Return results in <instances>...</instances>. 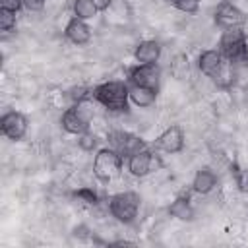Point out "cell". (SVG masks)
<instances>
[{"label":"cell","instance_id":"obj_1","mask_svg":"<svg viewBox=\"0 0 248 248\" xmlns=\"http://www.w3.org/2000/svg\"><path fill=\"white\" fill-rule=\"evenodd\" d=\"M91 99L108 112H126L130 107V85L122 79H108L91 89Z\"/></svg>","mask_w":248,"mask_h":248},{"label":"cell","instance_id":"obj_2","mask_svg":"<svg viewBox=\"0 0 248 248\" xmlns=\"http://www.w3.org/2000/svg\"><path fill=\"white\" fill-rule=\"evenodd\" d=\"M217 48L221 50L223 58H225L229 64L246 62V60H248V37H246L244 29H242V27L223 29Z\"/></svg>","mask_w":248,"mask_h":248},{"label":"cell","instance_id":"obj_3","mask_svg":"<svg viewBox=\"0 0 248 248\" xmlns=\"http://www.w3.org/2000/svg\"><path fill=\"white\" fill-rule=\"evenodd\" d=\"M140 205H141V196L134 190L116 192L108 198V213L122 225H132L138 219Z\"/></svg>","mask_w":248,"mask_h":248},{"label":"cell","instance_id":"obj_4","mask_svg":"<svg viewBox=\"0 0 248 248\" xmlns=\"http://www.w3.org/2000/svg\"><path fill=\"white\" fill-rule=\"evenodd\" d=\"M91 118H93V107H91L89 99H85V101H79V103H72V107H68L62 112L60 126L66 134L81 136V134L89 132Z\"/></svg>","mask_w":248,"mask_h":248},{"label":"cell","instance_id":"obj_5","mask_svg":"<svg viewBox=\"0 0 248 248\" xmlns=\"http://www.w3.org/2000/svg\"><path fill=\"white\" fill-rule=\"evenodd\" d=\"M124 157L114 147H101L93 157V174L101 182H110L122 169Z\"/></svg>","mask_w":248,"mask_h":248},{"label":"cell","instance_id":"obj_6","mask_svg":"<svg viewBox=\"0 0 248 248\" xmlns=\"http://www.w3.org/2000/svg\"><path fill=\"white\" fill-rule=\"evenodd\" d=\"M126 169L132 176L136 178H143L159 169H163V159L161 155H157L155 151H151L149 147H143L132 155L126 157Z\"/></svg>","mask_w":248,"mask_h":248},{"label":"cell","instance_id":"obj_7","mask_svg":"<svg viewBox=\"0 0 248 248\" xmlns=\"http://www.w3.org/2000/svg\"><path fill=\"white\" fill-rule=\"evenodd\" d=\"M227 64L229 62L223 58V54H221L219 48H207V50H203L198 56V68H200V72L203 76L211 78L217 83H223V79H227V74H229Z\"/></svg>","mask_w":248,"mask_h":248},{"label":"cell","instance_id":"obj_8","mask_svg":"<svg viewBox=\"0 0 248 248\" xmlns=\"http://www.w3.org/2000/svg\"><path fill=\"white\" fill-rule=\"evenodd\" d=\"M29 130V118L19 110H8L0 118V132L10 141H19Z\"/></svg>","mask_w":248,"mask_h":248},{"label":"cell","instance_id":"obj_9","mask_svg":"<svg viewBox=\"0 0 248 248\" xmlns=\"http://www.w3.org/2000/svg\"><path fill=\"white\" fill-rule=\"evenodd\" d=\"M126 81L159 91V87H161V70H159L157 64H138L136 62V66H132L128 70Z\"/></svg>","mask_w":248,"mask_h":248},{"label":"cell","instance_id":"obj_10","mask_svg":"<svg viewBox=\"0 0 248 248\" xmlns=\"http://www.w3.org/2000/svg\"><path fill=\"white\" fill-rule=\"evenodd\" d=\"M213 21H215V25L221 27V29L242 27L244 21H246V16H244V12H242L236 4H232V2H229V0H223V2L217 4L215 12H213Z\"/></svg>","mask_w":248,"mask_h":248},{"label":"cell","instance_id":"obj_11","mask_svg":"<svg viewBox=\"0 0 248 248\" xmlns=\"http://www.w3.org/2000/svg\"><path fill=\"white\" fill-rule=\"evenodd\" d=\"M155 149L157 151H163V153H169V155H174V153H180L184 149V132L178 124H170L169 128H165L157 140H155Z\"/></svg>","mask_w":248,"mask_h":248},{"label":"cell","instance_id":"obj_12","mask_svg":"<svg viewBox=\"0 0 248 248\" xmlns=\"http://www.w3.org/2000/svg\"><path fill=\"white\" fill-rule=\"evenodd\" d=\"M64 37H66L72 45L83 46V45H87V43L91 41V27H89V23H87L85 19H79V17L72 16V17L68 19L66 27H64Z\"/></svg>","mask_w":248,"mask_h":248},{"label":"cell","instance_id":"obj_13","mask_svg":"<svg viewBox=\"0 0 248 248\" xmlns=\"http://www.w3.org/2000/svg\"><path fill=\"white\" fill-rule=\"evenodd\" d=\"M110 138H112V147H114L124 159H126L128 155H132V153H136V151L147 147L141 138H138V136H134V134H128V132H116V134H112Z\"/></svg>","mask_w":248,"mask_h":248},{"label":"cell","instance_id":"obj_14","mask_svg":"<svg viewBox=\"0 0 248 248\" xmlns=\"http://www.w3.org/2000/svg\"><path fill=\"white\" fill-rule=\"evenodd\" d=\"M161 43L155 39L140 41L134 48V60L138 64H157L161 58Z\"/></svg>","mask_w":248,"mask_h":248},{"label":"cell","instance_id":"obj_15","mask_svg":"<svg viewBox=\"0 0 248 248\" xmlns=\"http://www.w3.org/2000/svg\"><path fill=\"white\" fill-rule=\"evenodd\" d=\"M217 174L209 169V167H202L196 170L194 178H192V190L200 196H207L217 188Z\"/></svg>","mask_w":248,"mask_h":248},{"label":"cell","instance_id":"obj_16","mask_svg":"<svg viewBox=\"0 0 248 248\" xmlns=\"http://www.w3.org/2000/svg\"><path fill=\"white\" fill-rule=\"evenodd\" d=\"M167 211H169L170 217H174V219H178V221H184V223H190V221H194V217H196L194 205H192V202H190V198H188L186 194L176 196V198L169 203Z\"/></svg>","mask_w":248,"mask_h":248},{"label":"cell","instance_id":"obj_17","mask_svg":"<svg viewBox=\"0 0 248 248\" xmlns=\"http://www.w3.org/2000/svg\"><path fill=\"white\" fill-rule=\"evenodd\" d=\"M130 85V103L140 107V108H147L151 105H155L157 101V93L155 89L151 87H143V85H134V83H128Z\"/></svg>","mask_w":248,"mask_h":248},{"label":"cell","instance_id":"obj_18","mask_svg":"<svg viewBox=\"0 0 248 248\" xmlns=\"http://www.w3.org/2000/svg\"><path fill=\"white\" fill-rule=\"evenodd\" d=\"M72 12H74L76 17L85 19V21L93 19L99 14V10H97V6H95L93 0H74L72 2Z\"/></svg>","mask_w":248,"mask_h":248},{"label":"cell","instance_id":"obj_19","mask_svg":"<svg viewBox=\"0 0 248 248\" xmlns=\"http://www.w3.org/2000/svg\"><path fill=\"white\" fill-rule=\"evenodd\" d=\"M72 196H74L78 202L85 203V205H97V203H99V194H97L93 188H89V186H81V188L74 190Z\"/></svg>","mask_w":248,"mask_h":248},{"label":"cell","instance_id":"obj_20","mask_svg":"<svg viewBox=\"0 0 248 248\" xmlns=\"http://www.w3.org/2000/svg\"><path fill=\"white\" fill-rule=\"evenodd\" d=\"M170 74L176 79L186 78V74H188V56L186 54H176L172 58V62H170Z\"/></svg>","mask_w":248,"mask_h":248},{"label":"cell","instance_id":"obj_21","mask_svg":"<svg viewBox=\"0 0 248 248\" xmlns=\"http://www.w3.org/2000/svg\"><path fill=\"white\" fill-rule=\"evenodd\" d=\"M167 2L182 14H198L200 10V0H167Z\"/></svg>","mask_w":248,"mask_h":248},{"label":"cell","instance_id":"obj_22","mask_svg":"<svg viewBox=\"0 0 248 248\" xmlns=\"http://www.w3.org/2000/svg\"><path fill=\"white\" fill-rule=\"evenodd\" d=\"M17 25V17H16V12H10V10H2L0 8V29L4 33H10L14 31Z\"/></svg>","mask_w":248,"mask_h":248},{"label":"cell","instance_id":"obj_23","mask_svg":"<svg viewBox=\"0 0 248 248\" xmlns=\"http://www.w3.org/2000/svg\"><path fill=\"white\" fill-rule=\"evenodd\" d=\"M78 145L83 149V151H93L97 147V136L91 134V132H85L81 136H78Z\"/></svg>","mask_w":248,"mask_h":248},{"label":"cell","instance_id":"obj_24","mask_svg":"<svg viewBox=\"0 0 248 248\" xmlns=\"http://www.w3.org/2000/svg\"><path fill=\"white\" fill-rule=\"evenodd\" d=\"M234 182L242 194H248V169H236L234 167Z\"/></svg>","mask_w":248,"mask_h":248},{"label":"cell","instance_id":"obj_25","mask_svg":"<svg viewBox=\"0 0 248 248\" xmlns=\"http://www.w3.org/2000/svg\"><path fill=\"white\" fill-rule=\"evenodd\" d=\"M45 6H46V0H23V10H27L31 14L43 12Z\"/></svg>","mask_w":248,"mask_h":248},{"label":"cell","instance_id":"obj_26","mask_svg":"<svg viewBox=\"0 0 248 248\" xmlns=\"http://www.w3.org/2000/svg\"><path fill=\"white\" fill-rule=\"evenodd\" d=\"M0 8L17 14V12L23 8V0H0Z\"/></svg>","mask_w":248,"mask_h":248},{"label":"cell","instance_id":"obj_27","mask_svg":"<svg viewBox=\"0 0 248 248\" xmlns=\"http://www.w3.org/2000/svg\"><path fill=\"white\" fill-rule=\"evenodd\" d=\"M93 2H95V6H97L99 12H107V10L112 6L114 0H93Z\"/></svg>","mask_w":248,"mask_h":248},{"label":"cell","instance_id":"obj_28","mask_svg":"<svg viewBox=\"0 0 248 248\" xmlns=\"http://www.w3.org/2000/svg\"><path fill=\"white\" fill-rule=\"evenodd\" d=\"M134 242H130V240H116V242H112V246H132Z\"/></svg>","mask_w":248,"mask_h":248}]
</instances>
